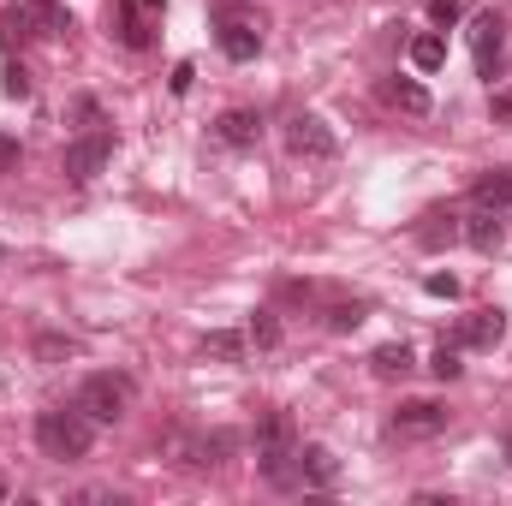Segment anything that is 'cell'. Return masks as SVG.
I'll list each match as a JSON object with an SVG mask.
<instances>
[{"label": "cell", "mask_w": 512, "mask_h": 506, "mask_svg": "<svg viewBox=\"0 0 512 506\" xmlns=\"http://www.w3.org/2000/svg\"><path fill=\"white\" fill-rule=\"evenodd\" d=\"M256 471L268 489H304L298 483V429L286 411H262L256 423Z\"/></svg>", "instance_id": "cell-1"}, {"label": "cell", "mask_w": 512, "mask_h": 506, "mask_svg": "<svg viewBox=\"0 0 512 506\" xmlns=\"http://www.w3.org/2000/svg\"><path fill=\"white\" fill-rule=\"evenodd\" d=\"M90 441H96V423L78 411V399L36 411V447H42V459H60V465L90 459Z\"/></svg>", "instance_id": "cell-2"}, {"label": "cell", "mask_w": 512, "mask_h": 506, "mask_svg": "<svg viewBox=\"0 0 512 506\" xmlns=\"http://www.w3.org/2000/svg\"><path fill=\"white\" fill-rule=\"evenodd\" d=\"M131 376H120V370H96V376H84V387H78V411L90 417V423H120L131 411Z\"/></svg>", "instance_id": "cell-3"}, {"label": "cell", "mask_w": 512, "mask_h": 506, "mask_svg": "<svg viewBox=\"0 0 512 506\" xmlns=\"http://www.w3.org/2000/svg\"><path fill=\"white\" fill-rule=\"evenodd\" d=\"M215 42H221V54L227 60H256V48H262V18H256L251 6H239V0H221L215 6Z\"/></svg>", "instance_id": "cell-4"}, {"label": "cell", "mask_w": 512, "mask_h": 506, "mask_svg": "<svg viewBox=\"0 0 512 506\" xmlns=\"http://www.w3.org/2000/svg\"><path fill=\"white\" fill-rule=\"evenodd\" d=\"M108 161H114V131H108V126H90L84 137H72V143H66V155H60V167H66V179H72V185H90Z\"/></svg>", "instance_id": "cell-5"}, {"label": "cell", "mask_w": 512, "mask_h": 506, "mask_svg": "<svg viewBox=\"0 0 512 506\" xmlns=\"http://www.w3.org/2000/svg\"><path fill=\"white\" fill-rule=\"evenodd\" d=\"M447 423H453V411L441 399H405L393 411V435L399 441H435V435H447Z\"/></svg>", "instance_id": "cell-6"}, {"label": "cell", "mask_w": 512, "mask_h": 506, "mask_svg": "<svg viewBox=\"0 0 512 506\" xmlns=\"http://www.w3.org/2000/svg\"><path fill=\"white\" fill-rule=\"evenodd\" d=\"M286 149H292L298 161H334V155H340V137L328 131L322 114H292V120H286Z\"/></svg>", "instance_id": "cell-7"}, {"label": "cell", "mask_w": 512, "mask_h": 506, "mask_svg": "<svg viewBox=\"0 0 512 506\" xmlns=\"http://www.w3.org/2000/svg\"><path fill=\"white\" fill-rule=\"evenodd\" d=\"M471 48H477V72L495 84L501 66H507V18L501 12H477L471 18Z\"/></svg>", "instance_id": "cell-8"}, {"label": "cell", "mask_w": 512, "mask_h": 506, "mask_svg": "<svg viewBox=\"0 0 512 506\" xmlns=\"http://www.w3.org/2000/svg\"><path fill=\"white\" fill-rule=\"evenodd\" d=\"M108 24H114V36L126 42L131 54H143V48L155 42V24H149V6H143V0H114Z\"/></svg>", "instance_id": "cell-9"}, {"label": "cell", "mask_w": 512, "mask_h": 506, "mask_svg": "<svg viewBox=\"0 0 512 506\" xmlns=\"http://www.w3.org/2000/svg\"><path fill=\"white\" fill-rule=\"evenodd\" d=\"M501 334H507V316H501V310H471V316L459 322L453 346H477V352H495V346H501Z\"/></svg>", "instance_id": "cell-10"}, {"label": "cell", "mask_w": 512, "mask_h": 506, "mask_svg": "<svg viewBox=\"0 0 512 506\" xmlns=\"http://www.w3.org/2000/svg\"><path fill=\"white\" fill-rule=\"evenodd\" d=\"M298 483H304V489H334V483H340V459H334L328 447H316V441L298 447Z\"/></svg>", "instance_id": "cell-11"}, {"label": "cell", "mask_w": 512, "mask_h": 506, "mask_svg": "<svg viewBox=\"0 0 512 506\" xmlns=\"http://www.w3.org/2000/svg\"><path fill=\"white\" fill-rule=\"evenodd\" d=\"M465 245L483 251V256L501 251V245H507V221H501V209H483V203H477V215L465 221Z\"/></svg>", "instance_id": "cell-12"}, {"label": "cell", "mask_w": 512, "mask_h": 506, "mask_svg": "<svg viewBox=\"0 0 512 506\" xmlns=\"http://www.w3.org/2000/svg\"><path fill=\"white\" fill-rule=\"evenodd\" d=\"M459 239H465V221H459L453 209H429L423 227H417V245H423V251H447V245H459Z\"/></svg>", "instance_id": "cell-13"}, {"label": "cell", "mask_w": 512, "mask_h": 506, "mask_svg": "<svg viewBox=\"0 0 512 506\" xmlns=\"http://www.w3.org/2000/svg\"><path fill=\"white\" fill-rule=\"evenodd\" d=\"M215 137H221L227 149H251L256 137H262V120H256V108H227V114L215 120Z\"/></svg>", "instance_id": "cell-14"}, {"label": "cell", "mask_w": 512, "mask_h": 506, "mask_svg": "<svg viewBox=\"0 0 512 506\" xmlns=\"http://www.w3.org/2000/svg\"><path fill=\"white\" fill-rule=\"evenodd\" d=\"M24 12H30V30L48 36V42H60V36L72 30V12H66L60 0H24Z\"/></svg>", "instance_id": "cell-15"}, {"label": "cell", "mask_w": 512, "mask_h": 506, "mask_svg": "<svg viewBox=\"0 0 512 506\" xmlns=\"http://www.w3.org/2000/svg\"><path fill=\"white\" fill-rule=\"evenodd\" d=\"M382 102L399 114H429V90L417 78H382Z\"/></svg>", "instance_id": "cell-16"}, {"label": "cell", "mask_w": 512, "mask_h": 506, "mask_svg": "<svg viewBox=\"0 0 512 506\" xmlns=\"http://www.w3.org/2000/svg\"><path fill=\"white\" fill-rule=\"evenodd\" d=\"M471 197H477L483 209H512V167H495V173H483V179L471 185Z\"/></svg>", "instance_id": "cell-17"}, {"label": "cell", "mask_w": 512, "mask_h": 506, "mask_svg": "<svg viewBox=\"0 0 512 506\" xmlns=\"http://www.w3.org/2000/svg\"><path fill=\"white\" fill-rule=\"evenodd\" d=\"M245 346H251V334H239V328H215V334L203 340V352H209V358H221V364H239V358H245Z\"/></svg>", "instance_id": "cell-18"}, {"label": "cell", "mask_w": 512, "mask_h": 506, "mask_svg": "<svg viewBox=\"0 0 512 506\" xmlns=\"http://www.w3.org/2000/svg\"><path fill=\"white\" fill-rule=\"evenodd\" d=\"M411 66H417V72H441V66H447V42H441V30H429V36L411 42Z\"/></svg>", "instance_id": "cell-19"}, {"label": "cell", "mask_w": 512, "mask_h": 506, "mask_svg": "<svg viewBox=\"0 0 512 506\" xmlns=\"http://www.w3.org/2000/svg\"><path fill=\"white\" fill-rule=\"evenodd\" d=\"M370 364H376V376H411V370H417V358H411V346H405V340L382 346V352H376Z\"/></svg>", "instance_id": "cell-20"}, {"label": "cell", "mask_w": 512, "mask_h": 506, "mask_svg": "<svg viewBox=\"0 0 512 506\" xmlns=\"http://www.w3.org/2000/svg\"><path fill=\"white\" fill-rule=\"evenodd\" d=\"M245 334H251V346H256V352H274V346H280V316H274V310H256Z\"/></svg>", "instance_id": "cell-21"}, {"label": "cell", "mask_w": 512, "mask_h": 506, "mask_svg": "<svg viewBox=\"0 0 512 506\" xmlns=\"http://www.w3.org/2000/svg\"><path fill=\"white\" fill-rule=\"evenodd\" d=\"M36 30H30V12H24V0L18 6H6L0 12V42H30Z\"/></svg>", "instance_id": "cell-22"}, {"label": "cell", "mask_w": 512, "mask_h": 506, "mask_svg": "<svg viewBox=\"0 0 512 506\" xmlns=\"http://www.w3.org/2000/svg\"><path fill=\"white\" fill-rule=\"evenodd\" d=\"M364 316H370V304H328V328L334 334H352Z\"/></svg>", "instance_id": "cell-23"}, {"label": "cell", "mask_w": 512, "mask_h": 506, "mask_svg": "<svg viewBox=\"0 0 512 506\" xmlns=\"http://www.w3.org/2000/svg\"><path fill=\"white\" fill-rule=\"evenodd\" d=\"M429 370H435L441 381H459V370H465V364H459V346H447V340H441V346H435V358H429Z\"/></svg>", "instance_id": "cell-24"}, {"label": "cell", "mask_w": 512, "mask_h": 506, "mask_svg": "<svg viewBox=\"0 0 512 506\" xmlns=\"http://www.w3.org/2000/svg\"><path fill=\"white\" fill-rule=\"evenodd\" d=\"M459 18H465V6H459V0H429V24H435V30H453Z\"/></svg>", "instance_id": "cell-25"}, {"label": "cell", "mask_w": 512, "mask_h": 506, "mask_svg": "<svg viewBox=\"0 0 512 506\" xmlns=\"http://www.w3.org/2000/svg\"><path fill=\"white\" fill-rule=\"evenodd\" d=\"M0 90H6L12 102H24V96H30V72H24V66H6V84H0Z\"/></svg>", "instance_id": "cell-26"}, {"label": "cell", "mask_w": 512, "mask_h": 506, "mask_svg": "<svg viewBox=\"0 0 512 506\" xmlns=\"http://www.w3.org/2000/svg\"><path fill=\"white\" fill-rule=\"evenodd\" d=\"M72 352H78V346L60 340V334H42V340H36V358H72Z\"/></svg>", "instance_id": "cell-27"}, {"label": "cell", "mask_w": 512, "mask_h": 506, "mask_svg": "<svg viewBox=\"0 0 512 506\" xmlns=\"http://www.w3.org/2000/svg\"><path fill=\"white\" fill-rule=\"evenodd\" d=\"M423 292H429V298H459V280H453V274H429Z\"/></svg>", "instance_id": "cell-28"}, {"label": "cell", "mask_w": 512, "mask_h": 506, "mask_svg": "<svg viewBox=\"0 0 512 506\" xmlns=\"http://www.w3.org/2000/svg\"><path fill=\"white\" fill-rule=\"evenodd\" d=\"M18 161H24L18 137H6V131H0V173H18Z\"/></svg>", "instance_id": "cell-29"}, {"label": "cell", "mask_w": 512, "mask_h": 506, "mask_svg": "<svg viewBox=\"0 0 512 506\" xmlns=\"http://www.w3.org/2000/svg\"><path fill=\"white\" fill-rule=\"evenodd\" d=\"M191 78H197V72H191V60H179V66H173V96H185V90H191Z\"/></svg>", "instance_id": "cell-30"}, {"label": "cell", "mask_w": 512, "mask_h": 506, "mask_svg": "<svg viewBox=\"0 0 512 506\" xmlns=\"http://www.w3.org/2000/svg\"><path fill=\"white\" fill-rule=\"evenodd\" d=\"M501 459H507V465H512V429H507V441H501Z\"/></svg>", "instance_id": "cell-31"}, {"label": "cell", "mask_w": 512, "mask_h": 506, "mask_svg": "<svg viewBox=\"0 0 512 506\" xmlns=\"http://www.w3.org/2000/svg\"><path fill=\"white\" fill-rule=\"evenodd\" d=\"M143 6H149V12H161V0H143Z\"/></svg>", "instance_id": "cell-32"}, {"label": "cell", "mask_w": 512, "mask_h": 506, "mask_svg": "<svg viewBox=\"0 0 512 506\" xmlns=\"http://www.w3.org/2000/svg\"><path fill=\"white\" fill-rule=\"evenodd\" d=\"M0 501H6V483H0Z\"/></svg>", "instance_id": "cell-33"}]
</instances>
